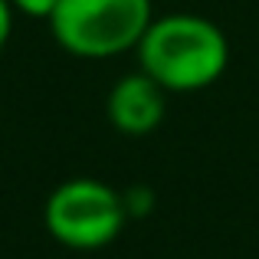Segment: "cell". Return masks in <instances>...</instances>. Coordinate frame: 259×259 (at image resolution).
I'll return each instance as SVG.
<instances>
[{
    "instance_id": "obj_5",
    "label": "cell",
    "mask_w": 259,
    "mask_h": 259,
    "mask_svg": "<svg viewBox=\"0 0 259 259\" xmlns=\"http://www.w3.org/2000/svg\"><path fill=\"white\" fill-rule=\"evenodd\" d=\"M121 200H125L128 220H145L154 210V190L145 187V184H135V187H128L125 194H121Z\"/></svg>"
},
{
    "instance_id": "obj_6",
    "label": "cell",
    "mask_w": 259,
    "mask_h": 259,
    "mask_svg": "<svg viewBox=\"0 0 259 259\" xmlns=\"http://www.w3.org/2000/svg\"><path fill=\"white\" fill-rule=\"evenodd\" d=\"M10 7L20 17H33V20H50L53 10L59 7V0H10Z\"/></svg>"
},
{
    "instance_id": "obj_1",
    "label": "cell",
    "mask_w": 259,
    "mask_h": 259,
    "mask_svg": "<svg viewBox=\"0 0 259 259\" xmlns=\"http://www.w3.org/2000/svg\"><path fill=\"white\" fill-rule=\"evenodd\" d=\"M138 69L148 72L164 92H203L227 72V33L200 13H164L145 30Z\"/></svg>"
},
{
    "instance_id": "obj_7",
    "label": "cell",
    "mask_w": 259,
    "mask_h": 259,
    "mask_svg": "<svg viewBox=\"0 0 259 259\" xmlns=\"http://www.w3.org/2000/svg\"><path fill=\"white\" fill-rule=\"evenodd\" d=\"M13 20H17V10L10 7V0H0V53L7 50L13 36Z\"/></svg>"
},
{
    "instance_id": "obj_4",
    "label": "cell",
    "mask_w": 259,
    "mask_h": 259,
    "mask_svg": "<svg viewBox=\"0 0 259 259\" xmlns=\"http://www.w3.org/2000/svg\"><path fill=\"white\" fill-rule=\"evenodd\" d=\"M167 112V92L154 82L148 72H128L108 89L105 115L115 132L128 138H145L164 121Z\"/></svg>"
},
{
    "instance_id": "obj_3",
    "label": "cell",
    "mask_w": 259,
    "mask_h": 259,
    "mask_svg": "<svg viewBox=\"0 0 259 259\" xmlns=\"http://www.w3.org/2000/svg\"><path fill=\"white\" fill-rule=\"evenodd\" d=\"M128 213L121 190L99 177H69L50 190L43 203V227L59 246L92 253L118 240Z\"/></svg>"
},
{
    "instance_id": "obj_2",
    "label": "cell",
    "mask_w": 259,
    "mask_h": 259,
    "mask_svg": "<svg viewBox=\"0 0 259 259\" xmlns=\"http://www.w3.org/2000/svg\"><path fill=\"white\" fill-rule=\"evenodd\" d=\"M151 20V0H59L46 23L69 56L99 63L135 53Z\"/></svg>"
}]
</instances>
